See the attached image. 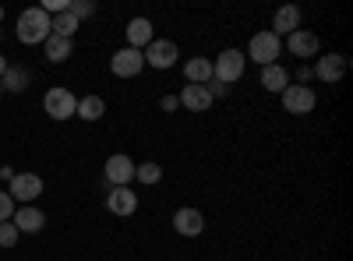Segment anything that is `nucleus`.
Returning <instances> with one entry per match:
<instances>
[{"mask_svg": "<svg viewBox=\"0 0 353 261\" xmlns=\"http://www.w3.org/2000/svg\"><path fill=\"white\" fill-rule=\"evenodd\" d=\"M18 39L25 46H39L50 39V14L43 8H25L18 14Z\"/></svg>", "mask_w": 353, "mask_h": 261, "instance_id": "nucleus-1", "label": "nucleus"}, {"mask_svg": "<svg viewBox=\"0 0 353 261\" xmlns=\"http://www.w3.org/2000/svg\"><path fill=\"white\" fill-rule=\"evenodd\" d=\"M43 109L50 113V121H71L78 113V99L71 89H50L43 96Z\"/></svg>", "mask_w": 353, "mask_h": 261, "instance_id": "nucleus-2", "label": "nucleus"}, {"mask_svg": "<svg viewBox=\"0 0 353 261\" xmlns=\"http://www.w3.org/2000/svg\"><path fill=\"white\" fill-rule=\"evenodd\" d=\"M244 64H248V56L241 50H223L219 61H212V78L223 81V85H233L244 74Z\"/></svg>", "mask_w": 353, "mask_h": 261, "instance_id": "nucleus-3", "label": "nucleus"}, {"mask_svg": "<svg viewBox=\"0 0 353 261\" xmlns=\"http://www.w3.org/2000/svg\"><path fill=\"white\" fill-rule=\"evenodd\" d=\"M279 50H283V43H279L276 32H258V36H251V50H248V56H251L254 64L269 67V64H276Z\"/></svg>", "mask_w": 353, "mask_h": 261, "instance_id": "nucleus-4", "label": "nucleus"}, {"mask_svg": "<svg viewBox=\"0 0 353 261\" xmlns=\"http://www.w3.org/2000/svg\"><path fill=\"white\" fill-rule=\"evenodd\" d=\"M283 96V109L286 113H293V117H304V113H311L314 109V92L307 89V85H286V89L279 92Z\"/></svg>", "mask_w": 353, "mask_h": 261, "instance_id": "nucleus-5", "label": "nucleus"}, {"mask_svg": "<svg viewBox=\"0 0 353 261\" xmlns=\"http://www.w3.org/2000/svg\"><path fill=\"white\" fill-rule=\"evenodd\" d=\"M141 67H145L141 50L124 46V50H117V53L110 56V71H113L117 78H138V74H141Z\"/></svg>", "mask_w": 353, "mask_h": 261, "instance_id": "nucleus-6", "label": "nucleus"}, {"mask_svg": "<svg viewBox=\"0 0 353 261\" xmlns=\"http://www.w3.org/2000/svg\"><path fill=\"white\" fill-rule=\"evenodd\" d=\"M141 56H145V64H149V67L166 71V67L176 64V43H170V39H152L149 46H145Z\"/></svg>", "mask_w": 353, "mask_h": 261, "instance_id": "nucleus-7", "label": "nucleus"}, {"mask_svg": "<svg viewBox=\"0 0 353 261\" xmlns=\"http://www.w3.org/2000/svg\"><path fill=\"white\" fill-rule=\"evenodd\" d=\"M8 194H11L14 201H21V205H28V201H36V198L43 194V180L36 177V173H14Z\"/></svg>", "mask_w": 353, "mask_h": 261, "instance_id": "nucleus-8", "label": "nucleus"}, {"mask_svg": "<svg viewBox=\"0 0 353 261\" xmlns=\"http://www.w3.org/2000/svg\"><path fill=\"white\" fill-rule=\"evenodd\" d=\"M173 229L181 237H201L205 233V216L198 209H176L173 212Z\"/></svg>", "mask_w": 353, "mask_h": 261, "instance_id": "nucleus-9", "label": "nucleus"}, {"mask_svg": "<svg viewBox=\"0 0 353 261\" xmlns=\"http://www.w3.org/2000/svg\"><path fill=\"white\" fill-rule=\"evenodd\" d=\"M106 180L113 184V187H128L131 180H134V163L128 159V156H110L106 159Z\"/></svg>", "mask_w": 353, "mask_h": 261, "instance_id": "nucleus-10", "label": "nucleus"}, {"mask_svg": "<svg viewBox=\"0 0 353 261\" xmlns=\"http://www.w3.org/2000/svg\"><path fill=\"white\" fill-rule=\"evenodd\" d=\"M106 209H110L113 216H134V212H138V198H134L131 187H113V191L106 194Z\"/></svg>", "mask_w": 353, "mask_h": 261, "instance_id": "nucleus-11", "label": "nucleus"}, {"mask_svg": "<svg viewBox=\"0 0 353 261\" xmlns=\"http://www.w3.org/2000/svg\"><path fill=\"white\" fill-rule=\"evenodd\" d=\"M314 74L321 78V81H329V85H336L343 74H346V56L343 53H329V56H318V64H314Z\"/></svg>", "mask_w": 353, "mask_h": 261, "instance_id": "nucleus-12", "label": "nucleus"}, {"mask_svg": "<svg viewBox=\"0 0 353 261\" xmlns=\"http://www.w3.org/2000/svg\"><path fill=\"white\" fill-rule=\"evenodd\" d=\"M11 222L18 226V233H39L43 222H46V216H43V209H36V205H21V209H14Z\"/></svg>", "mask_w": 353, "mask_h": 261, "instance_id": "nucleus-13", "label": "nucleus"}, {"mask_svg": "<svg viewBox=\"0 0 353 261\" xmlns=\"http://www.w3.org/2000/svg\"><path fill=\"white\" fill-rule=\"evenodd\" d=\"M286 46H290V53L293 56H301V61H304V56H314L318 53V36L314 32H307V28H297V32H290V39H286Z\"/></svg>", "mask_w": 353, "mask_h": 261, "instance_id": "nucleus-14", "label": "nucleus"}, {"mask_svg": "<svg viewBox=\"0 0 353 261\" xmlns=\"http://www.w3.org/2000/svg\"><path fill=\"white\" fill-rule=\"evenodd\" d=\"M181 99V106H188L191 113H205L212 106V96H209V89H205V85H184V92L176 96Z\"/></svg>", "mask_w": 353, "mask_h": 261, "instance_id": "nucleus-15", "label": "nucleus"}, {"mask_svg": "<svg viewBox=\"0 0 353 261\" xmlns=\"http://www.w3.org/2000/svg\"><path fill=\"white\" fill-rule=\"evenodd\" d=\"M297 28H301V11L293 8V4H286V8L276 11V18H272V32L276 36H290V32H297Z\"/></svg>", "mask_w": 353, "mask_h": 261, "instance_id": "nucleus-16", "label": "nucleus"}, {"mask_svg": "<svg viewBox=\"0 0 353 261\" xmlns=\"http://www.w3.org/2000/svg\"><path fill=\"white\" fill-rule=\"evenodd\" d=\"M156 36H152V21L149 18H131V25H128V43H131V50H141V46H149Z\"/></svg>", "mask_w": 353, "mask_h": 261, "instance_id": "nucleus-17", "label": "nucleus"}, {"mask_svg": "<svg viewBox=\"0 0 353 261\" xmlns=\"http://www.w3.org/2000/svg\"><path fill=\"white\" fill-rule=\"evenodd\" d=\"M184 78H188V85H209L212 81V61H205V56L188 61L184 64Z\"/></svg>", "mask_w": 353, "mask_h": 261, "instance_id": "nucleus-18", "label": "nucleus"}, {"mask_svg": "<svg viewBox=\"0 0 353 261\" xmlns=\"http://www.w3.org/2000/svg\"><path fill=\"white\" fill-rule=\"evenodd\" d=\"M286 85H290V74H286V67H279V64L261 67V89H265V92H283Z\"/></svg>", "mask_w": 353, "mask_h": 261, "instance_id": "nucleus-19", "label": "nucleus"}, {"mask_svg": "<svg viewBox=\"0 0 353 261\" xmlns=\"http://www.w3.org/2000/svg\"><path fill=\"white\" fill-rule=\"evenodd\" d=\"M78 25H81V21H78L71 11H61V14H53V18H50V32H53V36H61V39H71V36L78 32Z\"/></svg>", "mask_w": 353, "mask_h": 261, "instance_id": "nucleus-20", "label": "nucleus"}, {"mask_svg": "<svg viewBox=\"0 0 353 261\" xmlns=\"http://www.w3.org/2000/svg\"><path fill=\"white\" fill-rule=\"evenodd\" d=\"M43 46H46V61L50 64H64L68 56H71V39H61V36H53V32H50V39Z\"/></svg>", "mask_w": 353, "mask_h": 261, "instance_id": "nucleus-21", "label": "nucleus"}, {"mask_svg": "<svg viewBox=\"0 0 353 261\" xmlns=\"http://www.w3.org/2000/svg\"><path fill=\"white\" fill-rule=\"evenodd\" d=\"M103 113H106V103H103L99 96H85V99H78V113H74V117H81V121L92 124V121L103 117Z\"/></svg>", "mask_w": 353, "mask_h": 261, "instance_id": "nucleus-22", "label": "nucleus"}, {"mask_svg": "<svg viewBox=\"0 0 353 261\" xmlns=\"http://www.w3.org/2000/svg\"><path fill=\"white\" fill-rule=\"evenodd\" d=\"M0 85H4V92H25L28 89V71L25 67H8L4 78H0Z\"/></svg>", "mask_w": 353, "mask_h": 261, "instance_id": "nucleus-23", "label": "nucleus"}, {"mask_svg": "<svg viewBox=\"0 0 353 261\" xmlns=\"http://www.w3.org/2000/svg\"><path fill=\"white\" fill-rule=\"evenodd\" d=\"M134 180H141V184H159L163 180V166L159 163H141V166H134Z\"/></svg>", "mask_w": 353, "mask_h": 261, "instance_id": "nucleus-24", "label": "nucleus"}, {"mask_svg": "<svg viewBox=\"0 0 353 261\" xmlns=\"http://www.w3.org/2000/svg\"><path fill=\"white\" fill-rule=\"evenodd\" d=\"M68 11L81 21V18H92L96 14V4H92V0H71V4H68Z\"/></svg>", "mask_w": 353, "mask_h": 261, "instance_id": "nucleus-25", "label": "nucleus"}, {"mask_svg": "<svg viewBox=\"0 0 353 261\" xmlns=\"http://www.w3.org/2000/svg\"><path fill=\"white\" fill-rule=\"evenodd\" d=\"M18 240V226L14 222H0V247H14Z\"/></svg>", "mask_w": 353, "mask_h": 261, "instance_id": "nucleus-26", "label": "nucleus"}, {"mask_svg": "<svg viewBox=\"0 0 353 261\" xmlns=\"http://www.w3.org/2000/svg\"><path fill=\"white\" fill-rule=\"evenodd\" d=\"M11 216H14V198L0 191V222H11Z\"/></svg>", "mask_w": 353, "mask_h": 261, "instance_id": "nucleus-27", "label": "nucleus"}, {"mask_svg": "<svg viewBox=\"0 0 353 261\" xmlns=\"http://www.w3.org/2000/svg\"><path fill=\"white\" fill-rule=\"evenodd\" d=\"M176 106H181V99H176V96H163V109H166V113H173Z\"/></svg>", "mask_w": 353, "mask_h": 261, "instance_id": "nucleus-28", "label": "nucleus"}, {"mask_svg": "<svg viewBox=\"0 0 353 261\" xmlns=\"http://www.w3.org/2000/svg\"><path fill=\"white\" fill-rule=\"evenodd\" d=\"M311 74H314V71H311V67H301V71H297V78H301V85H304V81H307V78H311Z\"/></svg>", "mask_w": 353, "mask_h": 261, "instance_id": "nucleus-29", "label": "nucleus"}, {"mask_svg": "<svg viewBox=\"0 0 353 261\" xmlns=\"http://www.w3.org/2000/svg\"><path fill=\"white\" fill-rule=\"evenodd\" d=\"M8 67H11V64L4 61V56H0V78H4V71H8Z\"/></svg>", "mask_w": 353, "mask_h": 261, "instance_id": "nucleus-30", "label": "nucleus"}, {"mask_svg": "<svg viewBox=\"0 0 353 261\" xmlns=\"http://www.w3.org/2000/svg\"><path fill=\"white\" fill-rule=\"evenodd\" d=\"M0 96H4V85H0Z\"/></svg>", "mask_w": 353, "mask_h": 261, "instance_id": "nucleus-31", "label": "nucleus"}, {"mask_svg": "<svg viewBox=\"0 0 353 261\" xmlns=\"http://www.w3.org/2000/svg\"><path fill=\"white\" fill-rule=\"evenodd\" d=\"M0 18H4V8H0Z\"/></svg>", "mask_w": 353, "mask_h": 261, "instance_id": "nucleus-32", "label": "nucleus"}]
</instances>
